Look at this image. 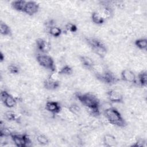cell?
Here are the masks:
<instances>
[{"instance_id":"cell-1","label":"cell","mask_w":147,"mask_h":147,"mask_svg":"<svg viewBox=\"0 0 147 147\" xmlns=\"http://www.w3.org/2000/svg\"><path fill=\"white\" fill-rule=\"evenodd\" d=\"M76 97L79 102L84 106L90 114L94 117H97L100 114L99 101L95 95L87 92L84 94H77Z\"/></svg>"},{"instance_id":"cell-2","label":"cell","mask_w":147,"mask_h":147,"mask_svg":"<svg viewBox=\"0 0 147 147\" xmlns=\"http://www.w3.org/2000/svg\"><path fill=\"white\" fill-rule=\"evenodd\" d=\"M104 115L107 122L113 125L120 127L126 125V121L119 111L114 107H110L106 109L104 111Z\"/></svg>"},{"instance_id":"cell-3","label":"cell","mask_w":147,"mask_h":147,"mask_svg":"<svg viewBox=\"0 0 147 147\" xmlns=\"http://www.w3.org/2000/svg\"><path fill=\"white\" fill-rule=\"evenodd\" d=\"M87 44L90 45L93 52L100 57H104L107 53V48L105 44L95 38H87Z\"/></svg>"},{"instance_id":"cell-4","label":"cell","mask_w":147,"mask_h":147,"mask_svg":"<svg viewBox=\"0 0 147 147\" xmlns=\"http://www.w3.org/2000/svg\"><path fill=\"white\" fill-rule=\"evenodd\" d=\"M37 63L42 67L49 69L52 72H55L56 69V67L55 64L54 60L53 58L48 55L45 54L38 55L37 57Z\"/></svg>"},{"instance_id":"cell-5","label":"cell","mask_w":147,"mask_h":147,"mask_svg":"<svg viewBox=\"0 0 147 147\" xmlns=\"http://www.w3.org/2000/svg\"><path fill=\"white\" fill-rule=\"evenodd\" d=\"M14 145L18 147H25L29 146L31 141L26 134H17L13 133L11 136Z\"/></svg>"},{"instance_id":"cell-6","label":"cell","mask_w":147,"mask_h":147,"mask_svg":"<svg viewBox=\"0 0 147 147\" xmlns=\"http://www.w3.org/2000/svg\"><path fill=\"white\" fill-rule=\"evenodd\" d=\"M1 99L3 105L8 108H13L17 104L16 98L5 90L1 91Z\"/></svg>"},{"instance_id":"cell-7","label":"cell","mask_w":147,"mask_h":147,"mask_svg":"<svg viewBox=\"0 0 147 147\" xmlns=\"http://www.w3.org/2000/svg\"><path fill=\"white\" fill-rule=\"evenodd\" d=\"M96 76L98 79L107 84L115 83L118 80L114 74L109 70H105L102 74Z\"/></svg>"},{"instance_id":"cell-8","label":"cell","mask_w":147,"mask_h":147,"mask_svg":"<svg viewBox=\"0 0 147 147\" xmlns=\"http://www.w3.org/2000/svg\"><path fill=\"white\" fill-rule=\"evenodd\" d=\"M109 100L113 103H121L123 99V94L119 89H111L107 92Z\"/></svg>"},{"instance_id":"cell-9","label":"cell","mask_w":147,"mask_h":147,"mask_svg":"<svg viewBox=\"0 0 147 147\" xmlns=\"http://www.w3.org/2000/svg\"><path fill=\"white\" fill-rule=\"evenodd\" d=\"M121 79L125 82L130 83H136L137 82L136 76L135 74L129 69H125L121 73Z\"/></svg>"},{"instance_id":"cell-10","label":"cell","mask_w":147,"mask_h":147,"mask_svg":"<svg viewBox=\"0 0 147 147\" xmlns=\"http://www.w3.org/2000/svg\"><path fill=\"white\" fill-rule=\"evenodd\" d=\"M39 10V5L35 1H27L24 13L29 16H33L36 14Z\"/></svg>"},{"instance_id":"cell-11","label":"cell","mask_w":147,"mask_h":147,"mask_svg":"<svg viewBox=\"0 0 147 147\" xmlns=\"http://www.w3.org/2000/svg\"><path fill=\"white\" fill-rule=\"evenodd\" d=\"M45 109L52 114H59L61 110L60 103L57 101H48L45 104Z\"/></svg>"},{"instance_id":"cell-12","label":"cell","mask_w":147,"mask_h":147,"mask_svg":"<svg viewBox=\"0 0 147 147\" xmlns=\"http://www.w3.org/2000/svg\"><path fill=\"white\" fill-rule=\"evenodd\" d=\"M37 49L43 53H47L51 50V44L43 38H38L36 40Z\"/></svg>"},{"instance_id":"cell-13","label":"cell","mask_w":147,"mask_h":147,"mask_svg":"<svg viewBox=\"0 0 147 147\" xmlns=\"http://www.w3.org/2000/svg\"><path fill=\"white\" fill-rule=\"evenodd\" d=\"M103 141L105 145L107 147L115 146L117 144L115 137L110 134H105L103 138Z\"/></svg>"},{"instance_id":"cell-14","label":"cell","mask_w":147,"mask_h":147,"mask_svg":"<svg viewBox=\"0 0 147 147\" xmlns=\"http://www.w3.org/2000/svg\"><path fill=\"white\" fill-rule=\"evenodd\" d=\"M44 87L48 90H53L60 86L59 81H55L47 78L44 82Z\"/></svg>"},{"instance_id":"cell-15","label":"cell","mask_w":147,"mask_h":147,"mask_svg":"<svg viewBox=\"0 0 147 147\" xmlns=\"http://www.w3.org/2000/svg\"><path fill=\"white\" fill-rule=\"evenodd\" d=\"M26 1L24 0H17V1H14L11 3V6L12 7L15 9L17 11L23 12L26 3Z\"/></svg>"},{"instance_id":"cell-16","label":"cell","mask_w":147,"mask_h":147,"mask_svg":"<svg viewBox=\"0 0 147 147\" xmlns=\"http://www.w3.org/2000/svg\"><path fill=\"white\" fill-rule=\"evenodd\" d=\"M98 11L101 14L102 17L105 19V20L110 18L113 15L112 10L107 6H105L102 7L99 10H98Z\"/></svg>"},{"instance_id":"cell-17","label":"cell","mask_w":147,"mask_h":147,"mask_svg":"<svg viewBox=\"0 0 147 147\" xmlns=\"http://www.w3.org/2000/svg\"><path fill=\"white\" fill-rule=\"evenodd\" d=\"M92 21L96 25H101L105 21V19L102 17L101 14L98 11H94L91 14Z\"/></svg>"},{"instance_id":"cell-18","label":"cell","mask_w":147,"mask_h":147,"mask_svg":"<svg viewBox=\"0 0 147 147\" xmlns=\"http://www.w3.org/2000/svg\"><path fill=\"white\" fill-rule=\"evenodd\" d=\"M80 60L82 64L86 67L88 68H92L94 65L93 60L89 57L86 56H82L80 57Z\"/></svg>"},{"instance_id":"cell-19","label":"cell","mask_w":147,"mask_h":147,"mask_svg":"<svg viewBox=\"0 0 147 147\" xmlns=\"http://www.w3.org/2000/svg\"><path fill=\"white\" fill-rule=\"evenodd\" d=\"M0 33L3 36H9L11 34V30L10 27L5 22L1 21L0 23Z\"/></svg>"},{"instance_id":"cell-20","label":"cell","mask_w":147,"mask_h":147,"mask_svg":"<svg viewBox=\"0 0 147 147\" xmlns=\"http://www.w3.org/2000/svg\"><path fill=\"white\" fill-rule=\"evenodd\" d=\"M48 32L51 36L55 37H57L61 35L62 30L59 26L53 25L49 28Z\"/></svg>"},{"instance_id":"cell-21","label":"cell","mask_w":147,"mask_h":147,"mask_svg":"<svg viewBox=\"0 0 147 147\" xmlns=\"http://www.w3.org/2000/svg\"><path fill=\"white\" fill-rule=\"evenodd\" d=\"M135 45L141 50H146L147 48V40L144 38L137 39L134 42Z\"/></svg>"},{"instance_id":"cell-22","label":"cell","mask_w":147,"mask_h":147,"mask_svg":"<svg viewBox=\"0 0 147 147\" xmlns=\"http://www.w3.org/2000/svg\"><path fill=\"white\" fill-rule=\"evenodd\" d=\"M138 80L141 86L145 87L147 84V74L146 71H142L138 75Z\"/></svg>"},{"instance_id":"cell-23","label":"cell","mask_w":147,"mask_h":147,"mask_svg":"<svg viewBox=\"0 0 147 147\" xmlns=\"http://www.w3.org/2000/svg\"><path fill=\"white\" fill-rule=\"evenodd\" d=\"M72 68L68 65L63 66L59 71L58 73L60 75H70L72 74Z\"/></svg>"},{"instance_id":"cell-24","label":"cell","mask_w":147,"mask_h":147,"mask_svg":"<svg viewBox=\"0 0 147 147\" xmlns=\"http://www.w3.org/2000/svg\"><path fill=\"white\" fill-rule=\"evenodd\" d=\"M13 133L11 130L5 126V125L2 126V122H1V127H0V136L1 137H8L11 136Z\"/></svg>"},{"instance_id":"cell-25","label":"cell","mask_w":147,"mask_h":147,"mask_svg":"<svg viewBox=\"0 0 147 147\" xmlns=\"http://www.w3.org/2000/svg\"><path fill=\"white\" fill-rule=\"evenodd\" d=\"M5 118L9 121H17L18 119V115L12 111H7L5 113Z\"/></svg>"},{"instance_id":"cell-26","label":"cell","mask_w":147,"mask_h":147,"mask_svg":"<svg viewBox=\"0 0 147 147\" xmlns=\"http://www.w3.org/2000/svg\"><path fill=\"white\" fill-rule=\"evenodd\" d=\"M36 140L38 144L42 145H45L49 143L48 138L44 134L38 135L36 137Z\"/></svg>"},{"instance_id":"cell-27","label":"cell","mask_w":147,"mask_h":147,"mask_svg":"<svg viewBox=\"0 0 147 147\" xmlns=\"http://www.w3.org/2000/svg\"><path fill=\"white\" fill-rule=\"evenodd\" d=\"M69 111L73 114L75 115H78L80 113V108L79 106L75 104H73L70 105V106L68 107Z\"/></svg>"},{"instance_id":"cell-28","label":"cell","mask_w":147,"mask_h":147,"mask_svg":"<svg viewBox=\"0 0 147 147\" xmlns=\"http://www.w3.org/2000/svg\"><path fill=\"white\" fill-rule=\"evenodd\" d=\"M8 71L10 74H17L20 72V68L19 67L14 64H10L7 67Z\"/></svg>"},{"instance_id":"cell-29","label":"cell","mask_w":147,"mask_h":147,"mask_svg":"<svg viewBox=\"0 0 147 147\" xmlns=\"http://www.w3.org/2000/svg\"><path fill=\"white\" fill-rule=\"evenodd\" d=\"M65 29L67 32L70 33H74L77 31V26L73 23H67L65 25Z\"/></svg>"},{"instance_id":"cell-30","label":"cell","mask_w":147,"mask_h":147,"mask_svg":"<svg viewBox=\"0 0 147 147\" xmlns=\"http://www.w3.org/2000/svg\"><path fill=\"white\" fill-rule=\"evenodd\" d=\"M60 76V75L59 74L58 72H57V73L53 72V73L51 74H50L48 76V78L51 79H52V80H55V81H59V76Z\"/></svg>"},{"instance_id":"cell-31","label":"cell","mask_w":147,"mask_h":147,"mask_svg":"<svg viewBox=\"0 0 147 147\" xmlns=\"http://www.w3.org/2000/svg\"><path fill=\"white\" fill-rule=\"evenodd\" d=\"M5 59V57H4V55L2 53V52H1L0 53V60L1 62H2Z\"/></svg>"}]
</instances>
